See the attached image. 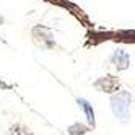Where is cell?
Segmentation results:
<instances>
[{"instance_id": "obj_1", "label": "cell", "mask_w": 135, "mask_h": 135, "mask_svg": "<svg viewBox=\"0 0 135 135\" xmlns=\"http://www.w3.org/2000/svg\"><path fill=\"white\" fill-rule=\"evenodd\" d=\"M80 104H81V108H83L85 112H86V119H88V122H93V109H91V106L86 103L85 99H81Z\"/></svg>"}]
</instances>
